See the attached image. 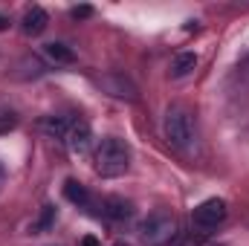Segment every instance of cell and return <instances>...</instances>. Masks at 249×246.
Masks as SVG:
<instances>
[{"mask_svg": "<svg viewBox=\"0 0 249 246\" xmlns=\"http://www.w3.org/2000/svg\"><path fill=\"white\" fill-rule=\"evenodd\" d=\"M93 168L105 180L122 177L124 171L130 168V145L124 139H119V136L102 139V145L96 148V157H93Z\"/></svg>", "mask_w": 249, "mask_h": 246, "instance_id": "cell-1", "label": "cell"}, {"mask_svg": "<svg viewBox=\"0 0 249 246\" xmlns=\"http://www.w3.org/2000/svg\"><path fill=\"white\" fill-rule=\"evenodd\" d=\"M226 214H229L226 203H223L220 197H212V200H203L200 206H194V211H191V223H194V229L209 232V229H217V226L226 220Z\"/></svg>", "mask_w": 249, "mask_h": 246, "instance_id": "cell-3", "label": "cell"}, {"mask_svg": "<svg viewBox=\"0 0 249 246\" xmlns=\"http://www.w3.org/2000/svg\"><path fill=\"white\" fill-rule=\"evenodd\" d=\"M102 206H105L102 211H105L107 217H113V220H127V217L133 214V206H130L127 200H122V197H110V200H105Z\"/></svg>", "mask_w": 249, "mask_h": 246, "instance_id": "cell-8", "label": "cell"}, {"mask_svg": "<svg viewBox=\"0 0 249 246\" xmlns=\"http://www.w3.org/2000/svg\"><path fill=\"white\" fill-rule=\"evenodd\" d=\"M6 185V168H3V162H0V188Z\"/></svg>", "mask_w": 249, "mask_h": 246, "instance_id": "cell-17", "label": "cell"}, {"mask_svg": "<svg viewBox=\"0 0 249 246\" xmlns=\"http://www.w3.org/2000/svg\"><path fill=\"white\" fill-rule=\"evenodd\" d=\"M70 15H72V18L78 20V18H90V15H93V9H90V6H75V9H72Z\"/></svg>", "mask_w": 249, "mask_h": 246, "instance_id": "cell-15", "label": "cell"}, {"mask_svg": "<svg viewBox=\"0 0 249 246\" xmlns=\"http://www.w3.org/2000/svg\"><path fill=\"white\" fill-rule=\"evenodd\" d=\"M64 197H67L70 203L81 206V209L90 203V194H87V188H84L81 183H75V180H67V183H64Z\"/></svg>", "mask_w": 249, "mask_h": 246, "instance_id": "cell-10", "label": "cell"}, {"mask_svg": "<svg viewBox=\"0 0 249 246\" xmlns=\"http://www.w3.org/2000/svg\"><path fill=\"white\" fill-rule=\"evenodd\" d=\"M162 130H165V139H168L171 148L188 151L191 142H194V119H191V110H188L186 105H171L165 110Z\"/></svg>", "mask_w": 249, "mask_h": 246, "instance_id": "cell-2", "label": "cell"}, {"mask_svg": "<svg viewBox=\"0 0 249 246\" xmlns=\"http://www.w3.org/2000/svg\"><path fill=\"white\" fill-rule=\"evenodd\" d=\"M81 246H102V244H99V241H96V238H93V235H87V238H84V241H81Z\"/></svg>", "mask_w": 249, "mask_h": 246, "instance_id": "cell-16", "label": "cell"}, {"mask_svg": "<svg viewBox=\"0 0 249 246\" xmlns=\"http://www.w3.org/2000/svg\"><path fill=\"white\" fill-rule=\"evenodd\" d=\"M116 246H127V244H116Z\"/></svg>", "mask_w": 249, "mask_h": 246, "instance_id": "cell-19", "label": "cell"}, {"mask_svg": "<svg viewBox=\"0 0 249 246\" xmlns=\"http://www.w3.org/2000/svg\"><path fill=\"white\" fill-rule=\"evenodd\" d=\"M47 23H50V15H47L41 6H32V9L23 15V35L35 38V35H41V32L47 29Z\"/></svg>", "mask_w": 249, "mask_h": 246, "instance_id": "cell-7", "label": "cell"}, {"mask_svg": "<svg viewBox=\"0 0 249 246\" xmlns=\"http://www.w3.org/2000/svg\"><path fill=\"white\" fill-rule=\"evenodd\" d=\"M139 232H142V238H145L148 244H165V241L177 232V223H174V217H171L168 211H154V214H148V217L142 220Z\"/></svg>", "mask_w": 249, "mask_h": 246, "instance_id": "cell-4", "label": "cell"}, {"mask_svg": "<svg viewBox=\"0 0 249 246\" xmlns=\"http://www.w3.org/2000/svg\"><path fill=\"white\" fill-rule=\"evenodd\" d=\"M194 67H197V55L194 53H180L171 61V75L174 78H186L188 72H194Z\"/></svg>", "mask_w": 249, "mask_h": 246, "instance_id": "cell-9", "label": "cell"}, {"mask_svg": "<svg viewBox=\"0 0 249 246\" xmlns=\"http://www.w3.org/2000/svg\"><path fill=\"white\" fill-rule=\"evenodd\" d=\"M64 142H67V148H70L72 157H84V154L90 151V142H93V130H90V124L84 122V119L72 122L70 124V130H67V136H64Z\"/></svg>", "mask_w": 249, "mask_h": 246, "instance_id": "cell-6", "label": "cell"}, {"mask_svg": "<svg viewBox=\"0 0 249 246\" xmlns=\"http://www.w3.org/2000/svg\"><path fill=\"white\" fill-rule=\"evenodd\" d=\"M44 53H47L50 61H55V64H72L75 61V53H72L67 44H55V41H53V44L44 47Z\"/></svg>", "mask_w": 249, "mask_h": 246, "instance_id": "cell-11", "label": "cell"}, {"mask_svg": "<svg viewBox=\"0 0 249 246\" xmlns=\"http://www.w3.org/2000/svg\"><path fill=\"white\" fill-rule=\"evenodd\" d=\"M70 124L64 116H47V119H41V130H47L50 136H55V139H64L67 136V130H70Z\"/></svg>", "mask_w": 249, "mask_h": 246, "instance_id": "cell-12", "label": "cell"}, {"mask_svg": "<svg viewBox=\"0 0 249 246\" xmlns=\"http://www.w3.org/2000/svg\"><path fill=\"white\" fill-rule=\"evenodd\" d=\"M18 124V119L12 116V113H0V133H6V130H12Z\"/></svg>", "mask_w": 249, "mask_h": 246, "instance_id": "cell-14", "label": "cell"}, {"mask_svg": "<svg viewBox=\"0 0 249 246\" xmlns=\"http://www.w3.org/2000/svg\"><path fill=\"white\" fill-rule=\"evenodd\" d=\"M53 223H55V206H44L41 214H38V220L32 223V232H50Z\"/></svg>", "mask_w": 249, "mask_h": 246, "instance_id": "cell-13", "label": "cell"}, {"mask_svg": "<svg viewBox=\"0 0 249 246\" xmlns=\"http://www.w3.org/2000/svg\"><path fill=\"white\" fill-rule=\"evenodd\" d=\"M3 29H9V20H6V18L0 15V32H3Z\"/></svg>", "mask_w": 249, "mask_h": 246, "instance_id": "cell-18", "label": "cell"}, {"mask_svg": "<svg viewBox=\"0 0 249 246\" xmlns=\"http://www.w3.org/2000/svg\"><path fill=\"white\" fill-rule=\"evenodd\" d=\"M99 87H102L107 96H113V99L136 102V96H139L136 84H133L127 75H122V72H107V75H102V78H99Z\"/></svg>", "mask_w": 249, "mask_h": 246, "instance_id": "cell-5", "label": "cell"}]
</instances>
